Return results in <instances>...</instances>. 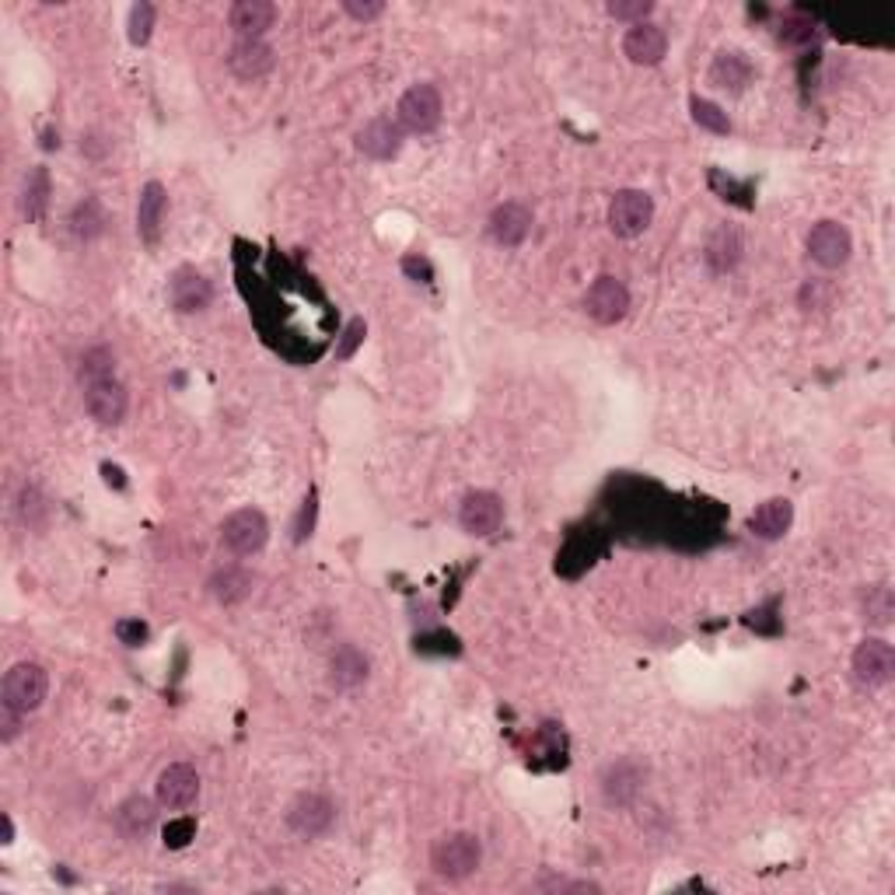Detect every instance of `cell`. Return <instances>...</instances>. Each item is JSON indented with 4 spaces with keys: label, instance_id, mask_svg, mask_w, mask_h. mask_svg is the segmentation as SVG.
I'll use <instances>...</instances> for the list:
<instances>
[{
    "label": "cell",
    "instance_id": "31",
    "mask_svg": "<svg viewBox=\"0 0 895 895\" xmlns=\"http://www.w3.org/2000/svg\"><path fill=\"white\" fill-rule=\"evenodd\" d=\"M689 112H693V120L710 129V134H731V123H728V112L718 105V102H710V99H693L689 102Z\"/></svg>",
    "mask_w": 895,
    "mask_h": 895
},
{
    "label": "cell",
    "instance_id": "39",
    "mask_svg": "<svg viewBox=\"0 0 895 895\" xmlns=\"http://www.w3.org/2000/svg\"><path fill=\"white\" fill-rule=\"evenodd\" d=\"M116 637H120L126 647H140L144 641H148V623H140V620H120V623H116Z\"/></svg>",
    "mask_w": 895,
    "mask_h": 895
},
{
    "label": "cell",
    "instance_id": "26",
    "mask_svg": "<svg viewBox=\"0 0 895 895\" xmlns=\"http://www.w3.org/2000/svg\"><path fill=\"white\" fill-rule=\"evenodd\" d=\"M753 80V63H748L742 53H718L710 63V85L713 88H721V91H731V95H738L745 91V85Z\"/></svg>",
    "mask_w": 895,
    "mask_h": 895
},
{
    "label": "cell",
    "instance_id": "38",
    "mask_svg": "<svg viewBox=\"0 0 895 895\" xmlns=\"http://www.w3.org/2000/svg\"><path fill=\"white\" fill-rule=\"evenodd\" d=\"M312 525H315V490H308V497L301 504V514H298V525H295V543H304L308 535H312Z\"/></svg>",
    "mask_w": 895,
    "mask_h": 895
},
{
    "label": "cell",
    "instance_id": "24",
    "mask_svg": "<svg viewBox=\"0 0 895 895\" xmlns=\"http://www.w3.org/2000/svg\"><path fill=\"white\" fill-rule=\"evenodd\" d=\"M165 207H169V192L161 183H148L140 189V203H137V235L154 246L161 235V221H165Z\"/></svg>",
    "mask_w": 895,
    "mask_h": 895
},
{
    "label": "cell",
    "instance_id": "37",
    "mask_svg": "<svg viewBox=\"0 0 895 895\" xmlns=\"http://www.w3.org/2000/svg\"><path fill=\"white\" fill-rule=\"evenodd\" d=\"M364 336H368V325L361 319H353L347 330H344V339H339V347H336V357L339 361H350L353 350L364 344Z\"/></svg>",
    "mask_w": 895,
    "mask_h": 895
},
{
    "label": "cell",
    "instance_id": "20",
    "mask_svg": "<svg viewBox=\"0 0 895 895\" xmlns=\"http://www.w3.org/2000/svg\"><path fill=\"white\" fill-rule=\"evenodd\" d=\"M227 67L241 80H259L273 71V50L263 39H238L227 53Z\"/></svg>",
    "mask_w": 895,
    "mask_h": 895
},
{
    "label": "cell",
    "instance_id": "44",
    "mask_svg": "<svg viewBox=\"0 0 895 895\" xmlns=\"http://www.w3.org/2000/svg\"><path fill=\"white\" fill-rule=\"evenodd\" d=\"M102 473H105V480H109V483H116V486H126V483H123V473H120L116 465H102Z\"/></svg>",
    "mask_w": 895,
    "mask_h": 895
},
{
    "label": "cell",
    "instance_id": "3",
    "mask_svg": "<svg viewBox=\"0 0 895 895\" xmlns=\"http://www.w3.org/2000/svg\"><path fill=\"white\" fill-rule=\"evenodd\" d=\"M266 539H270V522L266 514L256 508H238L227 514L221 525V543L224 549H232L235 557H252V552L266 546Z\"/></svg>",
    "mask_w": 895,
    "mask_h": 895
},
{
    "label": "cell",
    "instance_id": "14",
    "mask_svg": "<svg viewBox=\"0 0 895 895\" xmlns=\"http://www.w3.org/2000/svg\"><path fill=\"white\" fill-rule=\"evenodd\" d=\"M486 232H490V238L500 249H518L532 232V210L518 200L500 203L490 214V221H486Z\"/></svg>",
    "mask_w": 895,
    "mask_h": 895
},
{
    "label": "cell",
    "instance_id": "46",
    "mask_svg": "<svg viewBox=\"0 0 895 895\" xmlns=\"http://www.w3.org/2000/svg\"><path fill=\"white\" fill-rule=\"evenodd\" d=\"M11 836H14V825H11V819L4 816V843H11Z\"/></svg>",
    "mask_w": 895,
    "mask_h": 895
},
{
    "label": "cell",
    "instance_id": "2",
    "mask_svg": "<svg viewBox=\"0 0 895 895\" xmlns=\"http://www.w3.org/2000/svg\"><path fill=\"white\" fill-rule=\"evenodd\" d=\"M46 693H50V675H46L42 664L36 661H18L14 669L4 675V707L18 710V713H28V710H39Z\"/></svg>",
    "mask_w": 895,
    "mask_h": 895
},
{
    "label": "cell",
    "instance_id": "6",
    "mask_svg": "<svg viewBox=\"0 0 895 895\" xmlns=\"http://www.w3.org/2000/svg\"><path fill=\"white\" fill-rule=\"evenodd\" d=\"M850 669H854L857 686H865V689L888 686V682H892V672H895V650H892V644L882 641V637L860 641L857 650H854Z\"/></svg>",
    "mask_w": 895,
    "mask_h": 895
},
{
    "label": "cell",
    "instance_id": "1",
    "mask_svg": "<svg viewBox=\"0 0 895 895\" xmlns=\"http://www.w3.org/2000/svg\"><path fill=\"white\" fill-rule=\"evenodd\" d=\"M483 860V846L473 833H448L434 843L431 850V868L445 882H462V878L476 874Z\"/></svg>",
    "mask_w": 895,
    "mask_h": 895
},
{
    "label": "cell",
    "instance_id": "18",
    "mask_svg": "<svg viewBox=\"0 0 895 895\" xmlns=\"http://www.w3.org/2000/svg\"><path fill=\"white\" fill-rule=\"evenodd\" d=\"M644 776H647V770L641 762L620 759L606 770V776H601V794H606L609 805H630L633 797L644 791Z\"/></svg>",
    "mask_w": 895,
    "mask_h": 895
},
{
    "label": "cell",
    "instance_id": "11",
    "mask_svg": "<svg viewBox=\"0 0 895 895\" xmlns=\"http://www.w3.org/2000/svg\"><path fill=\"white\" fill-rule=\"evenodd\" d=\"M158 805L169 811H183L200 797V776L189 762H172L158 773Z\"/></svg>",
    "mask_w": 895,
    "mask_h": 895
},
{
    "label": "cell",
    "instance_id": "40",
    "mask_svg": "<svg viewBox=\"0 0 895 895\" xmlns=\"http://www.w3.org/2000/svg\"><path fill=\"white\" fill-rule=\"evenodd\" d=\"M344 11L350 14V18H357V22H371V18H378V14L385 11V4H382V0H368V4H361V0H347Z\"/></svg>",
    "mask_w": 895,
    "mask_h": 895
},
{
    "label": "cell",
    "instance_id": "4",
    "mask_svg": "<svg viewBox=\"0 0 895 895\" xmlns=\"http://www.w3.org/2000/svg\"><path fill=\"white\" fill-rule=\"evenodd\" d=\"M650 221H655V200L644 189H620L609 203V227L620 238H637L644 235Z\"/></svg>",
    "mask_w": 895,
    "mask_h": 895
},
{
    "label": "cell",
    "instance_id": "9",
    "mask_svg": "<svg viewBox=\"0 0 895 895\" xmlns=\"http://www.w3.org/2000/svg\"><path fill=\"white\" fill-rule=\"evenodd\" d=\"M854 252V238L840 221H819L808 232V256L816 259L822 270H840Z\"/></svg>",
    "mask_w": 895,
    "mask_h": 895
},
{
    "label": "cell",
    "instance_id": "43",
    "mask_svg": "<svg viewBox=\"0 0 895 895\" xmlns=\"http://www.w3.org/2000/svg\"><path fill=\"white\" fill-rule=\"evenodd\" d=\"M22 718H25V713L11 710V707L0 710V728H4V731H0V738H4V742H14V738H18V731H22Z\"/></svg>",
    "mask_w": 895,
    "mask_h": 895
},
{
    "label": "cell",
    "instance_id": "27",
    "mask_svg": "<svg viewBox=\"0 0 895 895\" xmlns=\"http://www.w3.org/2000/svg\"><path fill=\"white\" fill-rule=\"evenodd\" d=\"M46 207H50V172L42 165L32 169L25 175V189H22V210L28 221H39L46 214Z\"/></svg>",
    "mask_w": 895,
    "mask_h": 895
},
{
    "label": "cell",
    "instance_id": "19",
    "mask_svg": "<svg viewBox=\"0 0 895 895\" xmlns=\"http://www.w3.org/2000/svg\"><path fill=\"white\" fill-rule=\"evenodd\" d=\"M794 522V504L787 497H773V500H762L759 508L748 514V532L756 535V539H784L787 529Z\"/></svg>",
    "mask_w": 895,
    "mask_h": 895
},
{
    "label": "cell",
    "instance_id": "22",
    "mask_svg": "<svg viewBox=\"0 0 895 895\" xmlns=\"http://www.w3.org/2000/svg\"><path fill=\"white\" fill-rule=\"evenodd\" d=\"M112 822H116V833L123 840H144L158 822V805L151 801V797L134 794L116 808V819Z\"/></svg>",
    "mask_w": 895,
    "mask_h": 895
},
{
    "label": "cell",
    "instance_id": "10",
    "mask_svg": "<svg viewBox=\"0 0 895 895\" xmlns=\"http://www.w3.org/2000/svg\"><path fill=\"white\" fill-rule=\"evenodd\" d=\"M169 301H172L175 312L197 315V312H203L210 301H214V284H210L200 270L178 266L172 273V281H169Z\"/></svg>",
    "mask_w": 895,
    "mask_h": 895
},
{
    "label": "cell",
    "instance_id": "36",
    "mask_svg": "<svg viewBox=\"0 0 895 895\" xmlns=\"http://www.w3.org/2000/svg\"><path fill=\"white\" fill-rule=\"evenodd\" d=\"M655 11L650 0H612L609 4V14L616 22H630V25H641L647 22V14Z\"/></svg>",
    "mask_w": 895,
    "mask_h": 895
},
{
    "label": "cell",
    "instance_id": "30",
    "mask_svg": "<svg viewBox=\"0 0 895 895\" xmlns=\"http://www.w3.org/2000/svg\"><path fill=\"white\" fill-rule=\"evenodd\" d=\"M112 368H116V357L105 347H95L80 357V382L91 385V382H102V378H112Z\"/></svg>",
    "mask_w": 895,
    "mask_h": 895
},
{
    "label": "cell",
    "instance_id": "25",
    "mask_svg": "<svg viewBox=\"0 0 895 895\" xmlns=\"http://www.w3.org/2000/svg\"><path fill=\"white\" fill-rule=\"evenodd\" d=\"M256 588V577L246 571V567H221V571L207 581L210 598H217L221 606H238L246 601Z\"/></svg>",
    "mask_w": 895,
    "mask_h": 895
},
{
    "label": "cell",
    "instance_id": "29",
    "mask_svg": "<svg viewBox=\"0 0 895 895\" xmlns=\"http://www.w3.org/2000/svg\"><path fill=\"white\" fill-rule=\"evenodd\" d=\"M797 301H801V308L811 315V312H829V308L836 304V287L822 281V276H816V281H808L801 287V295H797Z\"/></svg>",
    "mask_w": 895,
    "mask_h": 895
},
{
    "label": "cell",
    "instance_id": "45",
    "mask_svg": "<svg viewBox=\"0 0 895 895\" xmlns=\"http://www.w3.org/2000/svg\"><path fill=\"white\" fill-rule=\"evenodd\" d=\"M42 148H46V151L60 148V134H53V129H46V134H42Z\"/></svg>",
    "mask_w": 895,
    "mask_h": 895
},
{
    "label": "cell",
    "instance_id": "17",
    "mask_svg": "<svg viewBox=\"0 0 895 895\" xmlns=\"http://www.w3.org/2000/svg\"><path fill=\"white\" fill-rule=\"evenodd\" d=\"M742 252H745V241H742V232L735 224H718L707 238V249H704V259L710 273H731L738 263H742Z\"/></svg>",
    "mask_w": 895,
    "mask_h": 895
},
{
    "label": "cell",
    "instance_id": "33",
    "mask_svg": "<svg viewBox=\"0 0 895 895\" xmlns=\"http://www.w3.org/2000/svg\"><path fill=\"white\" fill-rule=\"evenodd\" d=\"M151 28H154V8L151 4H134L129 8V22H126V36L134 46H144L151 39Z\"/></svg>",
    "mask_w": 895,
    "mask_h": 895
},
{
    "label": "cell",
    "instance_id": "34",
    "mask_svg": "<svg viewBox=\"0 0 895 895\" xmlns=\"http://www.w3.org/2000/svg\"><path fill=\"white\" fill-rule=\"evenodd\" d=\"M865 620H868L871 626H888V623H892V592L885 588V584H878V588L868 592Z\"/></svg>",
    "mask_w": 895,
    "mask_h": 895
},
{
    "label": "cell",
    "instance_id": "13",
    "mask_svg": "<svg viewBox=\"0 0 895 895\" xmlns=\"http://www.w3.org/2000/svg\"><path fill=\"white\" fill-rule=\"evenodd\" d=\"M504 522V500L494 490H469L459 508V525L469 535H494Z\"/></svg>",
    "mask_w": 895,
    "mask_h": 895
},
{
    "label": "cell",
    "instance_id": "7",
    "mask_svg": "<svg viewBox=\"0 0 895 895\" xmlns=\"http://www.w3.org/2000/svg\"><path fill=\"white\" fill-rule=\"evenodd\" d=\"M584 312H588L592 322L598 325H616L623 322L626 312H630V290L623 281H616V276H598L592 281V287L584 290Z\"/></svg>",
    "mask_w": 895,
    "mask_h": 895
},
{
    "label": "cell",
    "instance_id": "5",
    "mask_svg": "<svg viewBox=\"0 0 895 895\" xmlns=\"http://www.w3.org/2000/svg\"><path fill=\"white\" fill-rule=\"evenodd\" d=\"M442 112H445L442 91L434 85H413L399 99L396 120L402 129H410V134H431V129L442 123Z\"/></svg>",
    "mask_w": 895,
    "mask_h": 895
},
{
    "label": "cell",
    "instance_id": "12",
    "mask_svg": "<svg viewBox=\"0 0 895 895\" xmlns=\"http://www.w3.org/2000/svg\"><path fill=\"white\" fill-rule=\"evenodd\" d=\"M85 410L95 423H102V427H116L129 410V396L116 378L91 382L85 385Z\"/></svg>",
    "mask_w": 895,
    "mask_h": 895
},
{
    "label": "cell",
    "instance_id": "32",
    "mask_svg": "<svg viewBox=\"0 0 895 895\" xmlns=\"http://www.w3.org/2000/svg\"><path fill=\"white\" fill-rule=\"evenodd\" d=\"M46 500H42V494H39V486H32V483H25L22 486V494H18V514H22V522L28 525V529H42L46 525Z\"/></svg>",
    "mask_w": 895,
    "mask_h": 895
},
{
    "label": "cell",
    "instance_id": "42",
    "mask_svg": "<svg viewBox=\"0 0 895 895\" xmlns=\"http://www.w3.org/2000/svg\"><path fill=\"white\" fill-rule=\"evenodd\" d=\"M192 833H197V825H192L189 819H178V822H172V825L165 829V843L178 850V846H186V843H189Z\"/></svg>",
    "mask_w": 895,
    "mask_h": 895
},
{
    "label": "cell",
    "instance_id": "15",
    "mask_svg": "<svg viewBox=\"0 0 895 895\" xmlns=\"http://www.w3.org/2000/svg\"><path fill=\"white\" fill-rule=\"evenodd\" d=\"M399 148H402V126H399V120L374 116V120H368L361 129H357V151L374 158V161L396 158Z\"/></svg>",
    "mask_w": 895,
    "mask_h": 895
},
{
    "label": "cell",
    "instance_id": "35",
    "mask_svg": "<svg viewBox=\"0 0 895 895\" xmlns=\"http://www.w3.org/2000/svg\"><path fill=\"white\" fill-rule=\"evenodd\" d=\"M776 36L784 46H805L816 36V25H811V18H801V14H791V18H784V25H780Z\"/></svg>",
    "mask_w": 895,
    "mask_h": 895
},
{
    "label": "cell",
    "instance_id": "8",
    "mask_svg": "<svg viewBox=\"0 0 895 895\" xmlns=\"http://www.w3.org/2000/svg\"><path fill=\"white\" fill-rule=\"evenodd\" d=\"M333 819H336V805L325 794H315V791H304L287 805V825L304 840H315L322 833H330Z\"/></svg>",
    "mask_w": 895,
    "mask_h": 895
},
{
    "label": "cell",
    "instance_id": "28",
    "mask_svg": "<svg viewBox=\"0 0 895 895\" xmlns=\"http://www.w3.org/2000/svg\"><path fill=\"white\" fill-rule=\"evenodd\" d=\"M102 227H105L102 203L95 200V197H85V200L74 207V214H71V232L77 238H95V235H102Z\"/></svg>",
    "mask_w": 895,
    "mask_h": 895
},
{
    "label": "cell",
    "instance_id": "16",
    "mask_svg": "<svg viewBox=\"0 0 895 895\" xmlns=\"http://www.w3.org/2000/svg\"><path fill=\"white\" fill-rule=\"evenodd\" d=\"M623 53L630 63H637V67H655V63H661L664 53H669V36H664L661 25L641 22L623 36Z\"/></svg>",
    "mask_w": 895,
    "mask_h": 895
},
{
    "label": "cell",
    "instance_id": "21",
    "mask_svg": "<svg viewBox=\"0 0 895 895\" xmlns=\"http://www.w3.org/2000/svg\"><path fill=\"white\" fill-rule=\"evenodd\" d=\"M227 22H232L238 39H263L276 22V8L270 0H238Z\"/></svg>",
    "mask_w": 895,
    "mask_h": 895
},
{
    "label": "cell",
    "instance_id": "23",
    "mask_svg": "<svg viewBox=\"0 0 895 895\" xmlns=\"http://www.w3.org/2000/svg\"><path fill=\"white\" fill-rule=\"evenodd\" d=\"M368 655L353 644H339L330 655V682L336 689H357L368 679Z\"/></svg>",
    "mask_w": 895,
    "mask_h": 895
},
{
    "label": "cell",
    "instance_id": "41",
    "mask_svg": "<svg viewBox=\"0 0 895 895\" xmlns=\"http://www.w3.org/2000/svg\"><path fill=\"white\" fill-rule=\"evenodd\" d=\"M402 273H406V276H410V281H417V284H420V281H423V284H427V281H431V276H434V270H431V263H427V259H423V256H417V252H413V256H406V259H402Z\"/></svg>",
    "mask_w": 895,
    "mask_h": 895
}]
</instances>
